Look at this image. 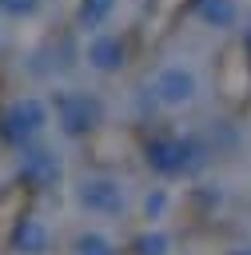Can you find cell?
I'll use <instances>...</instances> for the list:
<instances>
[{"mask_svg": "<svg viewBox=\"0 0 251 255\" xmlns=\"http://www.w3.org/2000/svg\"><path fill=\"white\" fill-rule=\"evenodd\" d=\"M203 155H207V147H203L195 135H155V139H147V147H143L147 167H151L155 175H163V179H179V175L199 171Z\"/></svg>", "mask_w": 251, "mask_h": 255, "instance_id": "4", "label": "cell"}, {"mask_svg": "<svg viewBox=\"0 0 251 255\" xmlns=\"http://www.w3.org/2000/svg\"><path fill=\"white\" fill-rule=\"evenodd\" d=\"M147 88H151V100H155L163 112H187V108H195V100L203 96V76H199V68L187 64V60H163V64L151 72Z\"/></svg>", "mask_w": 251, "mask_h": 255, "instance_id": "3", "label": "cell"}, {"mask_svg": "<svg viewBox=\"0 0 251 255\" xmlns=\"http://www.w3.org/2000/svg\"><path fill=\"white\" fill-rule=\"evenodd\" d=\"M135 251L139 255H167V235L163 231H147V235H139Z\"/></svg>", "mask_w": 251, "mask_h": 255, "instance_id": "13", "label": "cell"}, {"mask_svg": "<svg viewBox=\"0 0 251 255\" xmlns=\"http://www.w3.org/2000/svg\"><path fill=\"white\" fill-rule=\"evenodd\" d=\"M195 16L215 28V32H227L239 24V0H195Z\"/></svg>", "mask_w": 251, "mask_h": 255, "instance_id": "8", "label": "cell"}, {"mask_svg": "<svg viewBox=\"0 0 251 255\" xmlns=\"http://www.w3.org/2000/svg\"><path fill=\"white\" fill-rule=\"evenodd\" d=\"M235 255H251V247H247V251H235Z\"/></svg>", "mask_w": 251, "mask_h": 255, "instance_id": "15", "label": "cell"}, {"mask_svg": "<svg viewBox=\"0 0 251 255\" xmlns=\"http://www.w3.org/2000/svg\"><path fill=\"white\" fill-rule=\"evenodd\" d=\"M116 4H120V0H80V4H76V16H80V24H84V28L104 32V24L112 20Z\"/></svg>", "mask_w": 251, "mask_h": 255, "instance_id": "10", "label": "cell"}, {"mask_svg": "<svg viewBox=\"0 0 251 255\" xmlns=\"http://www.w3.org/2000/svg\"><path fill=\"white\" fill-rule=\"evenodd\" d=\"M16 247H20V255H44L48 251V223L40 215H24L16 227Z\"/></svg>", "mask_w": 251, "mask_h": 255, "instance_id": "9", "label": "cell"}, {"mask_svg": "<svg viewBox=\"0 0 251 255\" xmlns=\"http://www.w3.org/2000/svg\"><path fill=\"white\" fill-rule=\"evenodd\" d=\"M16 175L24 187L32 191H48L64 179V155L52 147V143H32L16 155Z\"/></svg>", "mask_w": 251, "mask_h": 255, "instance_id": "6", "label": "cell"}, {"mask_svg": "<svg viewBox=\"0 0 251 255\" xmlns=\"http://www.w3.org/2000/svg\"><path fill=\"white\" fill-rule=\"evenodd\" d=\"M72 247H76V255H116V251H120V247H116V239H112L108 231H96V227L80 231Z\"/></svg>", "mask_w": 251, "mask_h": 255, "instance_id": "11", "label": "cell"}, {"mask_svg": "<svg viewBox=\"0 0 251 255\" xmlns=\"http://www.w3.org/2000/svg\"><path fill=\"white\" fill-rule=\"evenodd\" d=\"M0 36H4V16H0Z\"/></svg>", "mask_w": 251, "mask_h": 255, "instance_id": "16", "label": "cell"}, {"mask_svg": "<svg viewBox=\"0 0 251 255\" xmlns=\"http://www.w3.org/2000/svg\"><path fill=\"white\" fill-rule=\"evenodd\" d=\"M44 0H0V16H16V20H28L40 12Z\"/></svg>", "mask_w": 251, "mask_h": 255, "instance_id": "12", "label": "cell"}, {"mask_svg": "<svg viewBox=\"0 0 251 255\" xmlns=\"http://www.w3.org/2000/svg\"><path fill=\"white\" fill-rule=\"evenodd\" d=\"M52 112L68 139H84L88 131H96L104 124V100L96 92H80V88H60L52 100Z\"/></svg>", "mask_w": 251, "mask_h": 255, "instance_id": "5", "label": "cell"}, {"mask_svg": "<svg viewBox=\"0 0 251 255\" xmlns=\"http://www.w3.org/2000/svg\"><path fill=\"white\" fill-rule=\"evenodd\" d=\"M84 64L96 72V76H116L124 64H127V52H124V40L116 32H92L88 44H84Z\"/></svg>", "mask_w": 251, "mask_h": 255, "instance_id": "7", "label": "cell"}, {"mask_svg": "<svg viewBox=\"0 0 251 255\" xmlns=\"http://www.w3.org/2000/svg\"><path fill=\"white\" fill-rule=\"evenodd\" d=\"M163 207H167V195H163V191L147 195V219H159V215H163Z\"/></svg>", "mask_w": 251, "mask_h": 255, "instance_id": "14", "label": "cell"}, {"mask_svg": "<svg viewBox=\"0 0 251 255\" xmlns=\"http://www.w3.org/2000/svg\"><path fill=\"white\" fill-rule=\"evenodd\" d=\"M72 199L80 211H88L96 219H120L131 207V187H127V179H120L112 171H84L72 183Z\"/></svg>", "mask_w": 251, "mask_h": 255, "instance_id": "2", "label": "cell"}, {"mask_svg": "<svg viewBox=\"0 0 251 255\" xmlns=\"http://www.w3.org/2000/svg\"><path fill=\"white\" fill-rule=\"evenodd\" d=\"M48 124H52V104L44 96L24 92V96H16V100H8L0 108V139L12 143L16 151L40 143V135L48 131Z\"/></svg>", "mask_w": 251, "mask_h": 255, "instance_id": "1", "label": "cell"}]
</instances>
